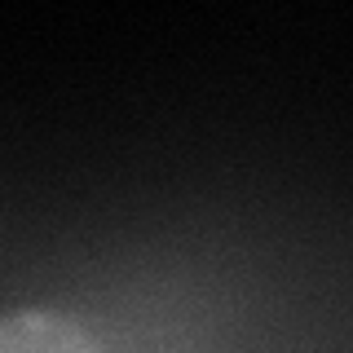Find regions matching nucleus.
I'll return each mask as SVG.
<instances>
[{"label":"nucleus","mask_w":353,"mask_h":353,"mask_svg":"<svg viewBox=\"0 0 353 353\" xmlns=\"http://www.w3.org/2000/svg\"><path fill=\"white\" fill-rule=\"evenodd\" d=\"M0 353H106L97 336L66 314L14 309L0 314Z\"/></svg>","instance_id":"nucleus-1"}]
</instances>
